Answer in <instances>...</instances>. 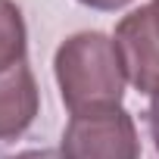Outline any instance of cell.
Wrapping results in <instances>:
<instances>
[{
    "instance_id": "5",
    "label": "cell",
    "mask_w": 159,
    "mask_h": 159,
    "mask_svg": "<svg viewBox=\"0 0 159 159\" xmlns=\"http://www.w3.org/2000/svg\"><path fill=\"white\" fill-rule=\"evenodd\" d=\"M25 62V19L13 0H0V72Z\"/></svg>"
},
{
    "instance_id": "6",
    "label": "cell",
    "mask_w": 159,
    "mask_h": 159,
    "mask_svg": "<svg viewBox=\"0 0 159 159\" xmlns=\"http://www.w3.org/2000/svg\"><path fill=\"white\" fill-rule=\"evenodd\" d=\"M150 134H153V143L159 153V94L150 97Z\"/></svg>"
},
{
    "instance_id": "4",
    "label": "cell",
    "mask_w": 159,
    "mask_h": 159,
    "mask_svg": "<svg viewBox=\"0 0 159 159\" xmlns=\"http://www.w3.org/2000/svg\"><path fill=\"white\" fill-rule=\"evenodd\" d=\"M38 84L28 62L0 72V140L25 134L38 116Z\"/></svg>"
},
{
    "instance_id": "2",
    "label": "cell",
    "mask_w": 159,
    "mask_h": 159,
    "mask_svg": "<svg viewBox=\"0 0 159 159\" xmlns=\"http://www.w3.org/2000/svg\"><path fill=\"white\" fill-rule=\"evenodd\" d=\"M62 159H140L134 119L122 109H94L69 119L59 143Z\"/></svg>"
},
{
    "instance_id": "8",
    "label": "cell",
    "mask_w": 159,
    "mask_h": 159,
    "mask_svg": "<svg viewBox=\"0 0 159 159\" xmlns=\"http://www.w3.org/2000/svg\"><path fill=\"white\" fill-rule=\"evenodd\" d=\"M10 159H62V156L53 153V150H25L19 156H10Z\"/></svg>"
},
{
    "instance_id": "7",
    "label": "cell",
    "mask_w": 159,
    "mask_h": 159,
    "mask_svg": "<svg viewBox=\"0 0 159 159\" xmlns=\"http://www.w3.org/2000/svg\"><path fill=\"white\" fill-rule=\"evenodd\" d=\"M78 3H84L91 10H122V7L131 3V0H78Z\"/></svg>"
},
{
    "instance_id": "9",
    "label": "cell",
    "mask_w": 159,
    "mask_h": 159,
    "mask_svg": "<svg viewBox=\"0 0 159 159\" xmlns=\"http://www.w3.org/2000/svg\"><path fill=\"white\" fill-rule=\"evenodd\" d=\"M150 13H153V22H156V28H159V0H150Z\"/></svg>"
},
{
    "instance_id": "3",
    "label": "cell",
    "mask_w": 159,
    "mask_h": 159,
    "mask_svg": "<svg viewBox=\"0 0 159 159\" xmlns=\"http://www.w3.org/2000/svg\"><path fill=\"white\" fill-rule=\"evenodd\" d=\"M112 41L119 47L128 84H134L147 97H156L159 94V28L153 22L150 7L128 13L119 22Z\"/></svg>"
},
{
    "instance_id": "1",
    "label": "cell",
    "mask_w": 159,
    "mask_h": 159,
    "mask_svg": "<svg viewBox=\"0 0 159 159\" xmlns=\"http://www.w3.org/2000/svg\"><path fill=\"white\" fill-rule=\"evenodd\" d=\"M53 75L59 97L72 116L122 106L125 97V66L112 38L100 31H78L56 47Z\"/></svg>"
}]
</instances>
